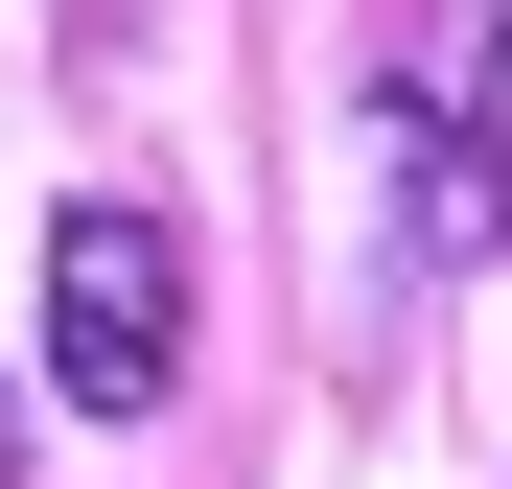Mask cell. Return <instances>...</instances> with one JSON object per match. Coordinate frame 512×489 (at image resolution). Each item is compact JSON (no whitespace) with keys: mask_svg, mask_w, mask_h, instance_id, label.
Listing matches in <instances>:
<instances>
[{"mask_svg":"<svg viewBox=\"0 0 512 489\" xmlns=\"http://www.w3.org/2000/svg\"><path fill=\"white\" fill-rule=\"evenodd\" d=\"M396 210L419 257H512V0H443V47L396 70Z\"/></svg>","mask_w":512,"mask_h":489,"instance_id":"obj_2","label":"cell"},{"mask_svg":"<svg viewBox=\"0 0 512 489\" xmlns=\"http://www.w3.org/2000/svg\"><path fill=\"white\" fill-rule=\"evenodd\" d=\"M163 373H187V233H163L140 187L47 210V396H94V420H140Z\"/></svg>","mask_w":512,"mask_h":489,"instance_id":"obj_1","label":"cell"}]
</instances>
